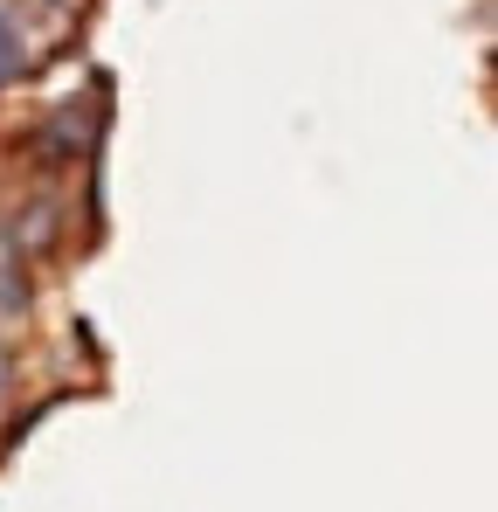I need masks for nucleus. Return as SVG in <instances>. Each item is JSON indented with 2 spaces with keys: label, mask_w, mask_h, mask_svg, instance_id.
I'll return each instance as SVG.
<instances>
[{
  "label": "nucleus",
  "mask_w": 498,
  "mask_h": 512,
  "mask_svg": "<svg viewBox=\"0 0 498 512\" xmlns=\"http://www.w3.org/2000/svg\"><path fill=\"white\" fill-rule=\"evenodd\" d=\"M21 77V28H14V14L0 7V84H14Z\"/></svg>",
  "instance_id": "1"
},
{
  "label": "nucleus",
  "mask_w": 498,
  "mask_h": 512,
  "mask_svg": "<svg viewBox=\"0 0 498 512\" xmlns=\"http://www.w3.org/2000/svg\"><path fill=\"white\" fill-rule=\"evenodd\" d=\"M0 388H7V353H0Z\"/></svg>",
  "instance_id": "2"
}]
</instances>
